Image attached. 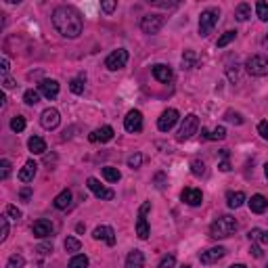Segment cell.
<instances>
[{
    "mask_svg": "<svg viewBox=\"0 0 268 268\" xmlns=\"http://www.w3.org/2000/svg\"><path fill=\"white\" fill-rule=\"evenodd\" d=\"M0 74H2V78H6L8 76V69H11V61H8L6 57H2V61H0Z\"/></svg>",
    "mask_w": 268,
    "mask_h": 268,
    "instance_id": "c3c4849f",
    "label": "cell"
},
{
    "mask_svg": "<svg viewBox=\"0 0 268 268\" xmlns=\"http://www.w3.org/2000/svg\"><path fill=\"white\" fill-rule=\"evenodd\" d=\"M180 120V113H178L176 109H172V107H170V109H166L162 115H159V120H157V128L162 130V132H170L172 130L174 126H176V122Z\"/></svg>",
    "mask_w": 268,
    "mask_h": 268,
    "instance_id": "8fae6325",
    "label": "cell"
},
{
    "mask_svg": "<svg viewBox=\"0 0 268 268\" xmlns=\"http://www.w3.org/2000/svg\"><path fill=\"white\" fill-rule=\"evenodd\" d=\"M11 130L17 132V134L25 130V118L23 115H15V118L11 120Z\"/></svg>",
    "mask_w": 268,
    "mask_h": 268,
    "instance_id": "f35d334b",
    "label": "cell"
},
{
    "mask_svg": "<svg viewBox=\"0 0 268 268\" xmlns=\"http://www.w3.org/2000/svg\"><path fill=\"white\" fill-rule=\"evenodd\" d=\"M258 134H260L264 140H268V122H260V124H258Z\"/></svg>",
    "mask_w": 268,
    "mask_h": 268,
    "instance_id": "681fc988",
    "label": "cell"
},
{
    "mask_svg": "<svg viewBox=\"0 0 268 268\" xmlns=\"http://www.w3.org/2000/svg\"><path fill=\"white\" fill-rule=\"evenodd\" d=\"M247 203H249V210H252L254 214H264L268 210V199L260 193L252 195V199H247Z\"/></svg>",
    "mask_w": 268,
    "mask_h": 268,
    "instance_id": "44dd1931",
    "label": "cell"
},
{
    "mask_svg": "<svg viewBox=\"0 0 268 268\" xmlns=\"http://www.w3.org/2000/svg\"><path fill=\"white\" fill-rule=\"evenodd\" d=\"M84 86H86V78L84 76H78V78H74L69 82V90L74 92V94H82L84 92Z\"/></svg>",
    "mask_w": 268,
    "mask_h": 268,
    "instance_id": "1f68e13d",
    "label": "cell"
},
{
    "mask_svg": "<svg viewBox=\"0 0 268 268\" xmlns=\"http://www.w3.org/2000/svg\"><path fill=\"white\" fill-rule=\"evenodd\" d=\"M23 266H25V258L21 254H13L6 262V268H23Z\"/></svg>",
    "mask_w": 268,
    "mask_h": 268,
    "instance_id": "74e56055",
    "label": "cell"
},
{
    "mask_svg": "<svg viewBox=\"0 0 268 268\" xmlns=\"http://www.w3.org/2000/svg\"><path fill=\"white\" fill-rule=\"evenodd\" d=\"M113 128L111 126H103V128H96V130H92L90 132V142H109L111 138H113Z\"/></svg>",
    "mask_w": 268,
    "mask_h": 268,
    "instance_id": "ffe728a7",
    "label": "cell"
},
{
    "mask_svg": "<svg viewBox=\"0 0 268 268\" xmlns=\"http://www.w3.org/2000/svg\"><path fill=\"white\" fill-rule=\"evenodd\" d=\"M38 252H40V254H50V252H52V243H44V245H40V247H38Z\"/></svg>",
    "mask_w": 268,
    "mask_h": 268,
    "instance_id": "9f6ffc18",
    "label": "cell"
},
{
    "mask_svg": "<svg viewBox=\"0 0 268 268\" xmlns=\"http://www.w3.org/2000/svg\"><path fill=\"white\" fill-rule=\"evenodd\" d=\"M124 128H126V132H140L142 130V113L138 109H132L128 111V115L124 118Z\"/></svg>",
    "mask_w": 268,
    "mask_h": 268,
    "instance_id": "7c38bea8",
    "label": "cell"
},
{
    "mask_svg": "<svg viewBox=\"0 0 268 268\" xmlns=\"http://www.w3.org/2000/svg\"><path fill=\"white\" fill-rule=\"evenodd\" d=\"M245 201H247V197H245L243 191H228L226 193V203H228L230 210H239Z\"/></svg>",
    "mask_w": 268,
    "mask_h": 268,
    "instance_id": "603a6c76",
    "label": "cell"
},
{
    "mask_svg": "<svg viewBox=\"0 0 268 268\" xmlns=\"http://www.w3.org/2000/svg\"><path fill=\"white\" fill-rule=\"evenodd\" d=\"M230 268H247V266H245V264H233Z\"/></svg>",
    "mask_w": 268,
    "mask_h": 268,
    "instance_id": "94428289",
    "label": "cell"
},
{
    "mask_svg": "<svg viewBox=\"0 0 268 268\" xmlns=\"http://www.w3.org/2000/svg\"><path fill=\"white\" fill-rule=\"evenodd\" d=\"M182 268H191V266H182Z\"/></svg>",
    "mask_w": 268,
    "mask_h": 268,
    "instance_id": "be15d7a7",
    "label": "cell"
},
{
    "mask_svg": "<svg viewBox=\"0 0 268 268\" xmlns=\"http://www.w3.org/2000/svg\"><path fill=\"white\" fill-rule=\"evenodd\" d=\"M191 174L197 176V178L205 176V162H201V159H193L191 162Z\"/></svg>",
    "mask_w": 268,
    "mask_h": 268,
    "instance_id": "8d00e7d4",
    "label": "cell"
},
{
    "mask_svg": "<svg viewBox=\"0 0 268 268\" xmlns=\"http://www.w3.org/2000/svg\"><path fill=\"white\" fill-rule=\"evenodd\" d=\"M199 65V57L195 50H184L182 52V69H195Z\"/></svg>",
    "mask_w": 268,
    "mask_h": 268,
    "instance_id": "4316f807",
    "label": "cell"
},
{
    "mask_svg": "<svg viewBox=\"0 0 268 268\" xmlns=\"http://www.w3.org/2000/svg\"><path fill=\"white\" fill-rule=\"evenodd\" d=\"M4 216L13 218V220H19L21 218V210L17 208V205H6V208H4Z\"/></svg>",
    "mask_w": 268,
    "mask_h": 268,
    "instance_id": "60d3db41",
    "label": "cell"
},
{
    "mask_svg": "<svg viewBox=\"0 0 268 268\" xmlns=\"http://www.w3.org/2000/svg\"><path fill=\"white\" fill-rule=\"evenodd\" d=\"M86 186L90 189V193L94 195V197H96V199H101V201H111V199L115 197L113 189H107V186H105V184H101L94 176L88 178V180H86Z\"/></svg>",
    "mask_w": 268,
    "mask_h": 268,
    "instance_id": "9c48e42d",
    "label": "cell"
},
{
    "mask_svg": "<svg viewBox=\"0 0 268 268\" xmlns=\"http://www.w3.org/2000/svg\"><path fill=\"white\" fill-rule=\"evenodd\" d=\"M235 38H237V32H235V30H228V32H224V34H222L220 38H218L216 46H218V48H224V46H228V44L233 42Z\"/></svg>",
    "mask_w": 268,
    "mask_h": 268,
    "instance_id": "e575fe53",
    "label": "cell"
},
{
    "mask_svg": "<svg viewBox=\"0 0 268 268\" xmlns=\"http://www.w3.org/2000/svg\"><path fill=\"white\" fill-rule=\"evenodd\" d=\"M155 186H157V189H164V186H166V174L159 172V174L155 176Z\"/></svg>",
    "mask_w": 268,
    "mask_h": 268,
    "instance_id": "816d5d0a",
    "label": "cell"
},
{
    "mask_svg": "<svg viewBox=\"0 0 268 268\" xmlns=\"http://www.w3.org/2000/svg\"><path fill=\"white\" fill-rule=\"evenodd\" d=\"M199 130V118L195 113H189V115H184L182 122H180V128H178L176 132V140L178 142H184V140H189L191 136H195Z\"/></svg>",
    "mask_w": 268,
    "mask_h": 268,
    "instance_id": "277c9868",
    "label": "cell"
},
{
    "mask_svg": "<svg viewBox=\"0 0 268 268\" xmlns=\"http://www.w3.org/2000/svg\"><path fill=\"white\" fill-rule=\"evenodd\" d=\"M249 239H252L254 243H264V245H268V230L252 228V230H249Z\"/></svg>",
    "mask_w": 268,
    "mask_h": 268,
    "instance_id": "f546056e",
    "label": "cell"
},
{
    "mask_svg": "<svg viewBox=\"0 0 268 268\" xmlns=\"http://www.w3.org/2000/svg\"><path fill=\"white\" fill-rule=\"evenodd\" d=\"M140 166H142V155H140V153H134V155L128 157V168L138 170Z\"/></svg>",
    "mask_w": 268,
    "mask_h": 268,
    "instance_id": "ee69618b",
    "label": "cell"
},
{
    "mask_svg": "<svg viewBox=\"0 0 268 268\" xmlns=\"http://www.w3.org/2000/svg\"><path fill=\"white\" fill-rule=\"evenodd\" d=\"M149 4H153V6H162V8H174L178 2H162V0H147Z\"/></svg>",
    "mask_w": 268,
    "mask_h": 268,
    "instance_id": "7dc6e473",
    "label": "cell"
},
{
    "mask_svg": "<svg viewBox=\"0 0 268 268\" xmlns=\"http://www.w3.org/2000/svg\"><path fill=\"white\" fill-rule=\"evenodd\" d=\"M256 15L260 21L268 23V2H258L256 4Z\"/></svg>",
    "mask_w": 268,
    "mask_h": 268,
    "instance_id": "ab89813d",
    "label": "cell"
},
{
    "mask_svg": "<svg viewBox=\"0 0 268 268\" xmlns=\"http://www.w3.org/2000/svg\"><path fill=\"white\" fill-rule=\"evenodd\" d=\"M249 252H252L254 258H262V247L258 243H252V247H249Z\"/></svg>",
    "mask_w": 268,
    "mask_h": 268,
    "instance_id": "db71d44e",
    "label": "cell"
},
{
    "mask_svg": "<svg viewBox=\"0 0 268 268\" xmlns=\"http://www.w3.org/2000/svg\"><path fill=\"white\" fill-rule=\"evenodd\" d=\"M115 8H118V2H115V0H107V2H101V11L107 13V15L113 13Z\"/></svg>",
    "mask_w": 268,
    "mask_h": 268,
    "instance_id": "bcb514c9",
    "label": "cell"
},
{
    "mask_svg": "<svg viewBox=\"0 0 268 268\" xmlns=\"http://www.w3.org/2000/svg\"><path fill=\"white\" fill-rule=\"evenodd\" d=\"M264 176H266V180H268V162L264 164Z\"/></svg>",
    "mask_w": 268,
    "mask_h": 268,
    "instance_id": "91938a15",
    "label": "cell"
},
{
    "mask_svg": "<svg viewBox=\"0 0 268 268\" xmlns=\"http://www.w3.org/2000/svg\"><path fill=\"white\" fill-rule=\"evenodd\" d=\"M220 168V172H230V162H228V157H222V162L218 164Z\"/></svg>",
    "mask_w": 268,
    "mask_h": 268,
    "instance_id": "f5cc1de1",
    "label": "cell"
},
{
    "mask_svg": "<svg viewBox=\"0 0 268 268\" xmlns=\"http://www.w3.org/2000/svg\"><path fill=\"white\" fill-rule=\"evenodd\" d=\"M237 226H239L237 220L233 216H228V214H224V216H218L210 224V237L212 239H228L230 235H235Z\"/></svg>",
    "mask_w": 268,
    "mask_h": 268,
    "instance_id": "7a4b0ae2",
    "label": "cell"
},
{
    "mask_svg": "<svg viewBox=\"0 0 268 268\" xmlns=\"http://www.w3.org/2000/svg\"><path fill=\"white\" fill-rule=\"evenodd\" d=\"M2 86H4V90H8V88H13L15 86V80H11V78H2Z\"/></svg>",
    "mask_w": 268,
    "mask_h": 268,
    "instance_id": "11a10c76",
    "label": "cell"
},
{
    "mask_svg": "<svg viewBox=\"0 0 268 268\" xmlns=\"http://www.w3.org/2000/svg\"><path fill=\"white\" fill-rule=\"evenodd\" d=\"M103 178L107 182H118L120 178H122V172L118 168H113V166H105L103 168Z\"/></svg>",
    "mask_w": 268,
    "mask_h": 268,
    "instance_id": "f1b7e54d",
    "label": "cell"
},
{
    "mask_svg": "<svg viewBox=\"0 0 268 268\" xmlns=\"http://www.w3.org/2000/svg\"><path fill=\"white\" fill-rule=\"evenodd\" d=\"M40 124L44 130H55L59 124H61V113L55 107H46L42 113H40Z\"/></svg>",
    "mask_w": 268,
    "mask_h": 268,
    "instance_id": "30bf717a",
    "label": "cell"
},
{
    "mask_svg": "<svg viewBox=\"0 0 268 268\" xmlns=\"http://www.w3.org/2000/svg\"><path fill=\"white\" fill-rule=\"evenodd\" d=\"M249 17H252V4H247V2L237 4V8H235V19H237V21H247Z\"/></svg>",
    "mask_w": 268,
    "mask_h": 268,
    "instance_id": "83f0119b",
    "label": "cell"
},
{
    "mask_svg": "<svg viewBox=\"0 0 268 268\" xmlns=\"http://www.w3.org/2000/svg\"><path fill=\"white\" fill-rule=\"evenodd\" d=\"M128 59H130L128 50H126V48H118V50H113L111 55L105 59V67L109 69V71H118V69H122V67H126Z\"/></svg>",
    "mask_w": 268,
    "mask_h": 268,
    "instance_id": "ba28073f",
    "label": "cell"
},
{
    "mask_svg": "<svg viewBox=\"0 0 268 268\" xmlns=\"http://www.w3.org/2000/svg\"><path fill=\"white\" fill-rule=\"evenodd\" d=\"M71 199H74V195H71V191L69 189H65V191H61L57 197H55V201H52V205H55L57 210H67L69 205H71Z\"/></svg>",
    "mask_w": 268,
    "mask_h": 268,
    "instance_id": "d4e9b609",
    "label": "cell"
},
{
    "mask_svg": "<svg viewBox=\"0 0 268 268\" xmlns=\"http://www.w3.org/2000/svg\"><path fill=\"white\" fill-rule=\"evenodd\" d=\"M84 228H86V226H84V224H82V222H80V224H78V226H76V230H78V233H84Z\"/></svg>",
    "mask_w": 268,
    "mask_h": 268,
    "instance_id": "680465c9",
    "label": "cell"
},
{
    "mask_svg": "<svg viewBox=\"0 0 268 268\" xmlns=\"http://www.w3.org/2000/svg\"><path fill=\"white\" fill-rule=\"evenodd\" d=\"M264 46H268V34L264 36Z\"/></svg>",
    "mask_w": 268,
    "mask_h": 268,
    "instance_id": "6125c7cd",
    "label": "cell"
},
{
    "mask_svg": "<svg viewBox=\"0 0 268 268\" xmlns=\"http://www.w3.org/2000/svg\"><path fill=\"white\" fill-rule=\"evenodd\" d=\"M126 268H145V254L140 249H132L126 256Z\"/></svg>",
    "mask_w": 268,
    "mask_h": 268,
    "instance_id": "7402d4cb",
    "label": "cell"
},
{
    "mask_svg": "<svg viewBox=\"0 0 268 268\" xmlns=\"http://www.w3.org/2000/svg\"><path fill=\"white\" fill-rule=\"evenodd\" d=\"M40 94L44 96V99H57V94H59V82L57 80H42L40 82Z\"/></svg>",
    "mask_w": 268,
    "mask_h": 268,
    "instance_id": "d6986e66",
    "label": "cell"
},
{
    "mask_svg": "<svg viewBox=\"0 0 268 268\" xmlns=\"http://www.w3.org/2000/svg\"><path fill=\"white\" fill-rule=\"evenodd\" d=\"M32 233L34 237H38V239H46L52 235V222L50 220H36L34 224H32Z\"/></svg>",
    "mask_w": 268,
    "mask_h": 268,
    "instance_id": "e0dca14e",
    "label": "cell"
},
{
    "mask_svg": "<svg viewBox=\"0 0 268 268\" xmlns=\"http://www.w3.org/2000/svg\"><path fill=\"white\" fill-rule=\"evenodd\" d=\"M201 138H205V140H224L226 138V128L224 126H216L214 130L201 128Z\"/></svg>",
    "mask_w": 268,
    "mask_h": 268,
    "instance_id": "cb8c5ba5",
    "label": "cell"
},
{
    "mask_svg": "<svg viewBox=\"0 0 268 268\" xmlns=\"http://www.w3.org/2000/svg\"><path fill=\"white\" fill-rule=\"evenodd\" d=\"M224 120L228 124H235V126H243L245 120H243V115H241L239 111H233V109H226L224 111Z\"/></svg>",
    "mask_w": 268,
    "mask_h": 268,
    "instance_id": "d6a6232c",
    "label": "cell"
},
{
    "mask_svg": "<svg viewBox=\"0 0 268 268\" xmlns=\"http://www.w3.org/2000/svg\"><path fill=\"white\" fill-rule=\"evenodd\" d=\"M226 256V249L224 247H210V249H205V252L199 254V262L201 264H216L218 260H222V258Z\"/></svg>",
    "mask_w": 268,
    "mask_h": 268,
    "instance_id": "5bb4252c",
    "label": "cell"
},
{
    "mask_svg": "<svg viewBox=\"0 0 268 268\" xmlns=\"http://www.w3.org/2000/svg\"><path fill=\"white\" fill-rule=\"evenodd\" d=\"M88 264H90L88 256H84V254H76V256L69 260V266H67V268H88Z\"/></svg>",
    "mask_w": 268,
    "mask_h": 268,
    "instance_id": "4dcf8cb0",
    "label": "cell"
},
{
    "mask_svg": "<svg viewBox=\"0 0 268 268\" xmlns=\"http://www.w3.org/2000/svg\"><path fill=\"white\" fill-rule=\"evenodd\" d=\"M19 199H21V201H25V203H28V201L32 199V189H30V186H23V189L19 191Z\"/></svg>",
    "mask_w": 268,
    "mask_h": 268,
    "instance_id": "f907efd6",
    "label": "cell"
},
{
    "mask_svg": "<svg viewBox=\"0 0 268 268\" xmlns=\"http://www.w3.org/2000/svg\"><path fill=\"white\" fill-rule=\"evenodd\" d=\"M0 107H6V94L0 96Z\"/></svg>",
    "mask_w": 268,
    "mask_h": 268,
    "instance_id": "6f0895ef",
    "label": "cell"
},
{
    "mask_svg": "<svg viewBox=\"0 0 268 268\" xmlns=\"http://www.w3.org/2000/svg\"><path fill=\"white\" fill-rule=\"evenodd\" d=\"M28 149H30V153H34V155H42L44 151H46V140H44L42 136H32L28 140Z\"/></svg>",
    "mask_w": 268,
    "mask_h": 268,
    "instance_id": "484cf974",
    "label": "cell"
},
{
    "mask_svg": "<svg viewBox=\"0 0 268 268\" xmlns=\"http://www.w3.org/2000/svg\"><path fill=\"white\" fill-rule=\"evenodd\" d=\"M36 174H38V164L34 162V159H28V162L23 164V168L19 170V180L21 182H34V178H36Z\"/></svg>",
    "mask_w": 268,
    "mask_h": 268,
    "instance_id": "ac0fdd59",
    "label": "cell"
},
{
    "mask_svg": "<svg viewBox=\"0 0 268 268\" xmlns=\"http://www.w3.org/2000/svg\"><path fill=\"white\" fill-rule=\"evenodd\" d=\"M245 71L249 76H268V55H252L245 61Z\"/></svg>",
    "mask_w": 268,
    "mask_h": 268,
    "instance_id": "5b68a950",
    "label": "cell"
},
{
    "mask_svg": "<svg viewBox=\"0 0 268 268\" xmlns=\"http://www.w3.org/2000/svg\"><path fill=\"white\" fill-rule=\"evenodd\" d=\"M176 266V256L172 254H168L162 258V262H159V268H174Z\"/></svg>",
    "mask_w": 268,
    "mask_h": 268,
    "instance_id": "f6af8a7d",
    "label": "cell"
},
{
    "mask_svg": "<svg viewBox=\"0 0 268 268\" xmlns=\"http://www.w3.org/2000/svg\"><path fill=\"white\" fill-rule=\"evenodd\" d=\"M180 199H182V203L191 205V208H197V205L203 203V193L199 189H193V186H189V189H184L180 193Z\"/></svg>",
    "mask_w": 268,
    "mask_h": 268,
    "instance_id": "9a60e30c",
    "label": "cell"
},
{
    "mask_svg": "<svg viewBox=\"0 0 268 268\" xmlns=\"http://www.w3.org/2000/svg\"><path fill=\"white\" fill-rule=\"evenodd\" d=\"M218 19H220V8L210 6V8H205V11H201L199 25H197V32H199L201 38H208V36L214 32V28L218 25Z\"/></svg>",
    "mask_w": 268,
    "mask_h": 268,
    "instance_id": "3957f363",
    "label": "cell"
},
{
    "mask_svg": "<svg viewBox=\"0 0 268 268\" xmlns=\"http://www.w3.org/2000/svg\"><path fill=\"white\" fill-rule=\"evenodd\" d=\"M8 176H11V162H8V159H2V162H0V178L6 180Z\"/></svg>",
    "mask_w": 268,
    "mask_h": 268,
    "instance_id": "7bdbcfd3",
    "label": "cell"
},
{
    "mask_svg": "<svg viewBox=\"0 0 268 268\" xmlns=\"http://www.w3.org/2000/svg\"><path fill=\"white\" fill-rule=\"evenodd\" d=\"M52 28H55L63 38L74 40L78 38L84 30V21H82V15L76 6H57L55 13H52Z\"/></svg>",
    "mask_w": 268,
    "mask_h": 268,
    "instance_id": "6da1fadb",
    "label": "cell"
},
{
    "mask_svg": "<svg viewBox=\"0 0 268 268\" xmlns=\"http://www.w3.org/2000/svg\"><path fill=\"white\" fill-rule=\"evenodd\" d=\"M92 239L94 241H105L109 247H113L115 245V230H113V226H107V224H103V226H96L94 230H92Z\"/></svg>",
    "mask_w": 268,
    "mask_h": 268,
    "instance_id": "4fadbf2b",
    "label": "cell"
},
{
    "mask_svg": "<svg viewBox=\"0 0 268 268\" xmlns=\"http://www.w3.org/2000/svg\"><path fill=\"white\" fill-rule=\"evenodd\" d=\"M151 210V201H145L140 205V210H138V216H136V235L138 239H149V233H151V228H149V222H147V214Z\"/></svg>",
    "mask_w": 268,
    "mask_h": 268,
    "instance_id": "52a82bcc",
    "label": "cell"
},
{
    "mask_svg": "<svg viewBox=\"0 0 268 268\" xmlns=\"http://www.w3.org/2000/svg\"><path fill=\"white\" fill-rule=\"evenodd\" d=\"M153 78L157 80V82H162V84H168V82H172L174 80V71H172V67L170 65H166V63H157V65H153Z\"/></svg>",
    "mask_w": 268,
    "mask_h": 268,
    "instance_id": "2e32d148",
    "label": "cell"
},
{
    "mask_svg": "<svg viewBox=\"0 0 268 268\" xmlns=\"http://www.w3.org/2000/svg\"><path fill=\"white\" fill-rule=\"evenodd\" d=\"M6 237H8V216H2L0 218V241H6Z\"/></svg>",
    "mask_w": 268,
    "mask_h": 268,
    "instance_id": "b9f144b4",
    "label": "cell"
},
{
    "mask_svg": "<svg viewBox=\"0 0 268 268\" xmlns=\"http://www.w3.org/2000/svg\"><path fill=\"white\" fill-rule=\"evenodd\" d=\"M164 23H166V17L162 13H149V15H145L140 19V30H142V34L155 36L159 30L164 28Z\"/></svg>",
    "mask_w": 268,
    "mask_h": 268,
    "instance_id": "8992f818",
    "label": "cell"
},
{
    "mask_svg": "<svg viewBox=\"0 0 268 268\" xmlns=\"http://www.w3.org/2000/svg\"><path fill=\"white\" fill-rule=\"evenodd\" d=\"M63 247H65L67 254H74V256H76V252H80V249H82V243H80V239H76V237H67L65 243H63Z\"/></svg>",
    "mask_w": 268,
    "mask_h": 268,
    "instance_id": "836d02e7",
    "label": "cell"
},
{
    "mask_svg": "<svg viewBox=\"0 0 268 268\" xmlns=\"http://www.w3.org/2000/svg\"><path fill=\"white\" fill-rule=\"evenodd\" d=\"M23 101H25V105H30V107L38 105V103H40V90H34V88H30V90H25Z\"/></svg>",
    "mask_w": 268,
    "mask_h": 268,
    "instance_id": "d590c367",
    "label": "cell"
}]
</instances>
